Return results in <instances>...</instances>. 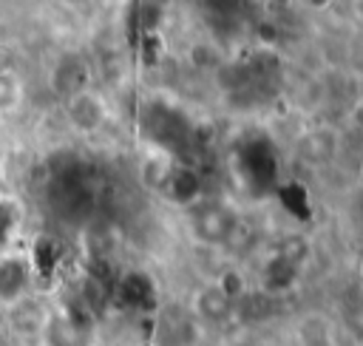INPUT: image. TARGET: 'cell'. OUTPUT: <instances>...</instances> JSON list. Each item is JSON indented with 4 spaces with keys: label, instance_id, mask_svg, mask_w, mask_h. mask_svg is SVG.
Wrapping results in <instances>:
<instances>
[{
    "label": "cell",
    "instance_id": "9c48e42d",
    "mask_svg": "<svg viewBox=\"0 0 363 346\" xmlns=\"http://www.w3.org/2000/svg\"><path fill=\"white\" fill-rule=\"evenodd\" d=\"M352 116H354V122H357V128L363 130V99H357V105H354V111H352Z\"/></svg>",
    "mask_w": 363,
    "mask_h": 346
},
{
    "label": "cell",
    "instance_id": "5b68a950",
    "mask_svg": "<svg viewBox=\"0 0 363 346\" xmlns=\"http://www.w3.org/2000/svg\"><path fill=\"white\" fill-rule=\"evenodd\" d=\"M196 309H199V315H204V318H210V320H218V318L227 315L230 301L221 295L218 286H207V289H201V292L196 295Z\"/></svg>",
    "mask_w": 363,
    "mask_h": 346
},
{
    "label": "cell",
    "instance_id": "ba28073f",
    "mask_svg": "<svg viewBox=\"0 0 363 346\" xmlns=\"http://www.w3.org/2000/svg\"><path fill=\"white\" fill-rule=\"evenodd\" d=\"M14 224H17V207L11 201H0V247L9 241Z\"/></svg>",
    "mask_w": 363,
    "mask_h": 346
},
{
    "label": "cell",
    "instance_id": "7a4b0ae2",
    "mask_svg": "<svg viewBox=\"0 0 363 346\" xmlns=\"http://www.w3.org/2000/svg\"><path fill=\"white\" fill-rule=\"evenodd\" d=\"M28 261L23 255L0 258V303H17L28 284Z\"/></svg>",
    "mask_w": 363,
    "mask_h": 346
},
{
    "label": "cell",
    "instance_id": "277c9868",
    "mask_svg": "<svg viewBox=\"0 0 363 346\" xmlns=\"http://www.w3.org/2000/svg\"><path fill=\"white\" fill-rule=\"evenodd\" d=\"M298 346H332V326L320 315H309L298 323Z\"/></svg>",
    "mask_w": 363,
    "mask_h": 346
},
{
    "label": "cell",
    "instance_id": "3957f363",
    "mask_svg": "<svg viewBox=\"0 0 363 346\" xmlns=\"http://www.w3.org/2000/svg\"><path fill=\"white\" fill-rule=\"evenodd\" d=\"M82 82H85V68H82L79 60H60L57 62V68H54V88H60L65 96H74V94L85 91Z\"/></svg>",
    "mask_w": 363,
    "mask_h": 346
},
{
    "label": "cell",
    "instance_id": "52a82bcc",
    "mask_svg": "<svg viewBox=\"0 0 363 346\" xmlns=\"http://www.w3.org/2000/svg\"><path fill=\"white\" fill-rule=\"evenodd\" d=\"M301 147H303V153H306L309 159H323V156H329V150H332L329 136H326L323 130H320V133H309Z\"/></svg>",
    "mask_w": 363,
    "mask_h": 346
},
{
    "label": "cell",
    "instance_id": "8992f818",
    "mask_svg": "<svg viewBox=\"0 0 363 346\" xmlns=\"http://www.w3.org/2000/svg\"><path fill=\"white\" fill-rule=\"evenodd\" d=\"M20 79L11 74V71H0V111H9L20 102Z\"/></svg>",
    "mask_w": 363,
    "mask_h": 346
},
{
    "label": "cell",
    "instance_id": "6da1fadb",
    "mask_svg": "<svg viewBox=\"0 0 363 346\" xmlns=\"http://www.w3.org/2000/svg\"><path fill=\"white\" fill-rule=\"evenodd\" d=\"M65 113H68V122L82 130V133H91L102 125L105 119V102L91 94V91H79L74 96H68V105H65Z\"/></svg>",
    "mask_w": 363,
    "mask_h": 346
}]
</instances>
